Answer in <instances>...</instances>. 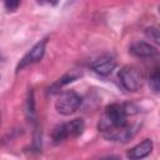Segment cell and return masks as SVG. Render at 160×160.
Wrapping results in <instances>:
<instances>
[{
    "mask_svg": "<svg viewBox=\"0 0 160 160\" xmlns=\"http://www.w3.org/2000/svg\"><path fill=\"white\" fill-rule=\"evenodd\" d=\"M130 114L128 105L110 104L105 108V118L99 124L100 131H106L110 128H120L128 125V115Z\"/></svg>",
    "mask_w": 160,
    "mask_h": 160,
    "instance_id": "obj_1",
    "label": "cell"
},
{
    "mask_svg": "<svg viewBox=\"0 0 160 160\" xmlns=\"http://www.w3.org/2000/svg\"><path fill=\"white\" fill-rule=\"evenodd\" d=\"M119 81L121 86L128 91H138L142 88L144 84V76L140 72V70L135 66H124L119 71Z\"/></svg>",
    "mask_w": 160,
    "mask_h": 160,
    "instance_id": "obj_2",
    "label": "cell"
},
{
    "mask_svg": "<svg viewBox=\"0 0 160 160\" xmlns=\"http://www.w3.org/2000/svg\"><path fill=\"white\" fill-rule=\"evenodd\" d=\"M81 101V96L76 91L69 90L60 94V96L55 101V109L61 115H71L79 110Z\"/></svg>",
    "mask_w": 160,
    "mask_h": 160,
    "instance_id": "obj_3",
    "label": "cell"
},
{
    "mask_svg": "<svg viewBox=\"0 0 160 160\" xmlns=\"http://www.w3.org/2000/svg\"><path fill=\"white\" fill-rule=\"evenodd\" d=\"M45 45H46V39H42L41 41L36 42L19 61V64L16 65V74L19 71H21L24 68L31 65V64H35L38 61H40L44 56V52H45Z\"/></svg>",
    "mask_w": 160,
    "mask_h": 160,
    "instance_id": "obj_4",
    "label": "cell"
},
{
    "mask_svg": "<svg viewBox=\"0 0 160 160\" xmlns=\"http://www.w3.org/2000/svg\"><path fill=\"white\" fill-rule=\"evenodd\" d=\"M134 134H135L134 128L129 125L120 126V128H110L106 131H104L105 139L111 141H121V142L129 141L134 136Z\"/></svg>",
    "mask_w": 160,
    "mask_h": 160,
    "instance_id": "obj_5",
    "label": "cell"
},
{
    "mask_svg": "<svg viewBox=\"0 0 160 160\" xmlns=\"http://www.w3.org/2000/svg\"><path fill=\"white\" fill-rule=\"evenodd\" d=\"M129 52L136 58H141V59H146V58H152L158 54V50L149 42L145 41H136L134 44H131Z\"/></svg>",
    "mask_w": 160,
    "mask_h": 160,
    "instance_id": "obj_6",
    "label": "cell"
},
{
    "mask_svg": "<svg viewBox=\"0 0 160 160\" xmlns=\"http://www.w3.org/2000/svg\"><path fill=\"white\" fill-rule=\"evenodd\" d=\"M116 66V61L114 58L111 56H102L95 61H92L90 64V68L99 75H102V76H106L109 75Z\"/></svg>",
    "mask_w": 160,
    "mask_h": 160,
    "instance_id": "obj_7",
    "label": "cell"
},
{
    "mask_svg": "<svg viewBox=\"0 0 160 160\" xmlns=\"http://www.w3.org/2000/svg\"><path fill=\"white\" fill-rule=\"evenodd\" d=\"M152 150V141L150 139H144L140 144L135 145L134 148H131L126 156L129 159H132V160H138V159H142L145 156H148Z\"/></svg>",
    "mask_w": 160,
    "mask_h": 160,
    "instance_id": "obj_8",
    "label": "cell"
},
{
    "mask_svg": "<svg viewBox=\"0 0 160 160\" xmlns=\"http://www.w3.org/2000/svg\"><path fill=\"white\" fill-rule=\"evenodd\" d=\"M64 126V130H65V134L66 136L69 138H78L79 135L82 134L84 129H85V124H84V120L82 119H74L69 122H65L62 124Z\"/></svg>",
    "mask_w": 160,
    "mask_h": 160,
    "instance_id": "obj_9",
    "label": "cell"
},
{
    "mask_svg": "<svg viewBox=\"0 0 160 160\" xmlns=\"http://www.w3.org/2000/svg\"><path fill=\"white\" fill-rule=\"evenodd\" d=\"M25 112H26V116H28L29 120H31V121H35V120H36V114H35V99H34V91H32V89H30L29 92H28Z\"/></svg>",
    "mask_w": 160,
    "mask_h": 160,
    "instance_id": "obj_10",
    "label": "cell"
},
{
    "mask_svg": "<svg viewBox=\"0 0 160 160\" xmlns=\"http://www.w3.org/2000/svg\"><path fill=\"white\" fill-rule=\"evenodd\" d=\"M79 76H80V74H78V72H75V71H71V72H68V74L62 75V76H61V78L52 85V91L59 90V89L62 88L64 85H66V84H69V82L76 80Z\"/></svg>",
    "mask_w": 160,
    "mask_h": 160,
    "instance_id": "obj_11",
    "label": "cell"
},
{
    "mask_svg": "<svg viewBox=\"0 0 160 160\" xmlns=\"http://www.w3.org/2000/svg\"><path fill=\"white\" fill-rule=\"evenodd\" d=\"M150 88L152 89L154 92H159L160 90V71H159V68L156 66L152 71V74L150 75Z\"/></svg>",
    "mask_w": 160,
    "mask_h": 160,
    "instance_id": "obj_12",
    "label": "cell"
},
{
    "mask_svg": "<svg viewBox=\"0 0 160 160\" xmlns=\"http://www.w3.org/2000/svg\"><path fill=\"white\" fill-rule=\"evenodd\" d=\"M20 1H21V0H2L4 6H5V9H6L8 11H15V10L19 8Z\"/></svg>",
    "mask_w": 160,
    "mask_h": 160,
    "instance_id": "obj_13",
    "label": "cell"
},
{
    "mask_svg": "<svg viewBox=\"0 0 160 160\" xmlns=\"http://www.w3.org/2000/svg\"><path fill=\"white\" fill-rule=\"evenodd\" d=\"M145 32H146L148 38H150V40H154L156 44L159 42V30H158V28H154V26L148 28Z\"/></svg>",
    "mask_w": 160,
    "mask_h": 160,
    "instance_id": "obj_14",
    "label": "cell"
},
{
    "mask_svg": "<svg viewBox=\"0 0 160 160\" xmlns=\"http://www.w3.org/2000/svg\"><path fill=\"white\" fill-rule=\"evenodd\" d=\"M38 2L39 4H52V5H55L58 2V0H38Z\"/></svg>",
    "mask_w": 160,
    "mask_h": 160,
    "instance_id": "obj_15",
    "label": "cell"
}]
</instances>
